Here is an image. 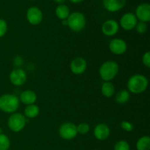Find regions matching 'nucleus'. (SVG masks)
Returning <instances> with one entry per match:
<instances>
[{
	"mask_svg": "<svg viewBox=\"0 0 150 150\" xmlns=\"http://www.w3.org/2000/svg\"><path fill=\"white\" fill-rule=\"evenodd\" d=\"M27 21L33 26L40 24L43 19V13L42 10L36 6H32L26 10V14Z\"/></svg>",
	"mask_w": 150,
	"mask_h": 150,
	"instance_id": "nucleus-7",
	"label": "nucleus"
},
{
	"mask_svg": "<svg viewBox=\"0 0 150 150\" xmlns=\"http://www.w3.org/2000/svg\"><path fill=\"white\" fill-rule=\"evenodd\" d=\"M138 19L133 13H126L122 15L120 20V26L125 31H131L135 29L138 23Z\"/></svg>",
	"mask_w": 150,
	"mask_h": 150,
	"instance_id": "nucleus-9",
	"label": "nucleus"
},
{
	"mask_svg": "<svg viewBox=\"0 0 150 150\" xmlns=\"http://www.w3.org/2000/svg\"><path fill=\"white\" fill-rule=\"evenodd\" d=\"M69 1L72 3H74V4H79V3H81L82 2V1H83L84 0H69Z\"/></svg>",
	"mask_w": 150,
	"mask_h": 150,
	"instance_id": "nucleus-29",
	"label": "nucleus"
},
{
	"mask_svg": "<svg viewBox=\"0 0 150 150\" xmlns=\"http://www.w3.org/2000/svg\"><path fill=\"white\" fill-rule=\"evenodd\" d=\"M94 136L99 141H105L109 137L111 130L106 124L100 123L95 127L93 130Z\"/></svg>",
	"mask_w": 150,
	"mask_h": 150,
	"instance_id": "nucleus-15",
	"label": "nucleus"
},
{
	"mask_svg": "<svg viewBox=\"0 0 150 150\" xmlns=\"http://www.w3.org/2000/svg\"><path fill=\"white\" fill-rule=\"evenodd\" d=\"M54 2L57 3L58 4H64L65 0H54Z\"/></svg>",
	"mask_w": 150,
	"mask_h": 150,
	"instance_id": "nucleus-30",
	"label": "nucleus"
},
{
	"mask_svg": "<svg viewBox=\"0 0 150 150\" xmlns=\"http://www.w3.org/2000/svg\"><path fill=\"white\" fill-rule=\"evenodd\" d=\"M59 135L64 140L70 141L75 139L78 135L76 125L70 122L63 123L59 128Z\"/></svg>",
	"mask_w": 150,
	"mask_h": 150,
	"instance_id": "nucleus-6",
	"label": "nucleus"
},
{
	"mask_svg": "<svg viewBox=\"0 0 150 150\" xmlns=\"http://www.w3.org/2000/svg\"><path fill=\"white\" fill-rule=\"evenodd\" d=\"M70 68L73 74H83L87 68V62H86V59L83 57H76L70 62Z\"/></svg>",
	"mask_w": 150,
	"mask_h": 150,
	"instance_id": "nucleus-13",
	"label": "nucleus"
},
{
	"mask_svg": "<svg viewBox=\"0 0 150 150\" xmlns=\"http://www.w3.org/2000/svg\"><path fill=\"white\" fill-rule=\"evenodd\" d=\"M67 26L75 32H81L84 29L86 24V16L83 13L75 11L70 13L69 17L67 18Z\"/></svg>",
	"mask_w": 150,
	"mask_h": 150,
	"instance_id": "nucleus-4",
	"label": "nucleus"
},
{
	"mask_svg": "<svg viewBox=\"0 0 150 150\" xmlns=\"http://www.w3.org/2000/svg\"><path fill=\"white\" fill-rule=\"evenodd\" d=\"M142 63L144 66L146 67L149 68L150 67V52L149 51H146L142 56Z\"/></svg>",
	"mask_w": 150,
	"mask_h": 150,
	"instance_id": "nucleus-28",
	"label": "nucleus"
},
{
	"mask_svg": "<svg viewBox=\"0 0 150 150\" xmlns=\"http://www.w3.org/2000/svg\"><path fill=\"white\" fill-rule=\"evenodd\" d=\"M19 100L22 103L25 104L26 105H32V104H35V102L37 101V97L36 93L34 91L29 90H24L21 93L20 96H19Z\"/></svg>",
	"mask_w": 150,
	"mask_h": 150,
	"instance_id": "nucleus-16",
	"label": "nucleus"
},
{
	"mask_svg": "<svg viewBox=\"0 0 150 150\" xmlns=\"http://www.w3.org/2000/svg\"><path fill=\"white\" fill-rule=\"evenodd\" d=\"M149 81L147 78L142 74H135L129 78L127 82V91L134 95H139L147 89Z\"/></svg>",
	"mask_w": 150,
	"mask_h": 150,
	"instance_id": "nucleus-1",
	"label": "nucleus"
},
{
	"mask_svg": "<svg viewBox=\"0 0 150 150\" xmlns=\"http://www.w3.org/2000/svg\"><path fill=\"white\" fill-rule=\"evenodd\" d=\"M137 150H150V137L148 136H142L138 139L136 144Z\"/></svg>",
	"mask_w": 150,
	"mask_h": 150,
	"instance_id": "nucleus-20",
	"label": "nucleus"
},
{
	"mask_svg": "<svg viewBox=\"0 0 150 150\" xmlns=\"http://www.w3.org/2000/svg\"><path fill=\"white\" fill-rule=\"evenodd\" d=\"M119 29H120V24L114 19L106 20L101 26V31L103 34L108 37H112L117 35V32H119Z\"/></svg>",
	"mask_w": 150,
	"mask_h": 150,
	"instance_id": "nucleus-11",
	"label": "nucleus"
},
{
	"mask_svg": "<svg viewBox=\"0 0 150 150\" xmlns=\"http://www.w3.org/2000/svg\"><path fill=\"white\" fill-rule=\"evenodd\" d=\"M101 93L105 98H111L115 95V86L111 81H105L101 86Z\"/></svg>",
	"mask_w": 150,
	"mask_h": 150,
	"instance_id": "nucleus-18",
	"label": "nucleus"
},
{
	"mask_svg": "<svg viewBox=\"0 0 150 150\" xmlns=\"http://www.w3.org/2000/svg\"><path fill=\"white\" fill-rule=\"evenodd\" d=\"M20 106V100L17 96L13 94H4L0 96V111L6 114L16 112Z\"/></svg>",
	"mask_w": 150,
	"mask_h": 150,
	"instance_id": "nucleus-2",
	"label": "nucleus"
},
{
	"mask_svg": "<svg viewBox=\"0 0 150 150\" xmlns=\"http://www.w3.org/2000/svg\"><path fill=\"white\" fill-rule=\"evenodd\" d=\"M127 0H103V7L110 13H117L125 7Z\"/></svg>",
	"mask_w": 150,
	"mask_h": 150,
	"instance_id": "nucleus-14",
	"label": "nucleus"
},
{
	"mask_svg": "<svg viewBox=\"0 0 150 150\" xmlns=\"http://www.w3.org/2000/svg\"><path fill=\"white\" fill-rule=\"evenodd\" d=\"M121 127L123 130H125V131H126V132L133 131V128H134V127H133V125L130 122L126 121V120L122 122Z\"/></svg>",
	"mask_w": 150,
	"mask_h": 150,
	"instance_id": "nucleus-27",
	"label": "nucleus"
},
{
	"mask_svg": "<svg viewBox=\"0 0 150 150\" xmlns=\"http://www.w3.org/2000/svg\"><path fill=\"white\" fill-rule=\"evenodd\" d=\"M135 16L138 21L147 23L150 21V4L149 3H142L136 7Z\"/></svg>",
	"mask_w": 150,
	"mask_h": 150,
	"instance_id": "nucleus-12",
	"label": "nucleus"
},
{
	"mask_svg": "<svg viewBox=\"0 0 150 150\" xmlns=\"http://www.w3.org/2000/svg\"><path fill=\"white\" fill-rule=\"evenodd\" d=\"M10 147V140L4 133H0V150H8Z\"/></svg>",
	"mask_w": 150,
	"mask_h": 150,
	"instance_id": "nucleus-22",
	"label": "nucleus"
},
{
	"mask_svg": "<svg viewBox=\"0 0 150 150\" xmlns=\"http://www.w3.org/2000/svg\"><path fill=\"white\" fill-rule=\"evenodd\" d=\"M77 127L78 133H80L81 135L87 134L90 130V126L86 122H81L79 125H76Z\"/></svg>",
	"mask_w": 150,
	"mask_h": 150,
	"instance_id": "nucleus-24",
	"label": "nucleus"
},
{
	"mask_svg": "<svg viewBox=\"0 0 150 150\" xmlns=\"http://www.w3.org/2000/svg\"><path fill=\"white\" fill-rule=\"evenodd\" d=\"M29 1H34V0H29Z\"/></svg>",
	"mask_w": 150,
	"mask_h": 150,
	"instance_id": "nucleus-32",
	"label": "nucleus"
},
{
	"mask_svg": "<svg viewBox=\"0 0 150 150\" xmlns=\"http://www.w3.org/2000/svg\"><path fill=\"white\" fill-rule=\"evenodd\" d=\"M7 23L5 20L0 18V38L4 37L7 32Z\"/></svg>",
	"mask_w": 150,
	"mask_h": 150,
	"instance_id": "nucleus-26",
	"label": "nucleus"
},
{
	"mask_svg": "<svg viewBox=\"0 0 150 150\" xmlns=\"http://www.w3.org/2000/svg\"><path fill=\"white\" fill-rule=\"evenodd\" d=\"M130 98V94L126 89L120 90L116 94L115 100L119 104H125L129 101Z\"/></svg>",
	"mask_w": 150,
	"mask_h": 150,
	"instance_id": "nucleus-21",
	"label": "nucleus"
},
{
	"mask_svg": "<svg viewBox=\"0 0 150 150\" xmlns=\"http://www.w3.org/2000/svg\"><path fill=\"white\" fill-rule=\"evenodd\" d=\"M110 51L115 55H122L127 51V42L121 38H114L108 45Z\"/></svg>",
	"mask_w": 150,
	"mask_h": 150,
	"instance_id": "nucleus-10",
	"label": "nucleus"
},
{
	"mask_svg": "<svg viewBox=\"0 0 150 150\" xmlns=\"http://www.w3.org/2000/svg\"><path fill=\"white\" fill-rule=\"evenodd\" d=\"M95 150H97V149H95Z\"/></svg>",
	"mask_w": 150,
	"mask_h": 150,
	"instance_id": "nucleus-33",
	"label": "nucleus"
},
{
	"mask_svg": "<svg viewBox=\"0 0 150 150\" xmlns=\"http://www.w3.org/2000/svg\"><path fill=\"white\" fill-rule=\"evenodd\" d=\"M62 24L64 25V26H67V19H66V20H62Z\"/></svg>",
	"mask_w": 150,
	"mask_h": 150,
	"instance_id": "nucleus-31",
	"label": "nucleus"
},
{
	"mask_svg": "<svg viewBox=\"0 0 150 150\" xmlns=\"http://www.w3.org/2000/svg\"><path fill=\"white\" fill-rule=\"evenodd\" d=\"M147 24L146 23H144V22L142 21H138L137 24H136V27H135L134 29H136V32L140 35H143L145 32L147 31Z\"/></svg>",
	"mask_w": 150,
	"mask_h": 150,
	"instance_id": "nucleus-25",
	"label": "nucleus"
},
{
	"mask_svg": "<svg viewBox=\"0 0 150 150\" xmlns=\"http://www.w3.org/2000/svg\"><path fill=\"white\" fill-rule=\"evenodd\" d=\"M120 70L118 63L113 60L105 62L100 65L99 69V74L104 81H111L115 79Z\"/></svg>",
	"mask_w": 150,
	"mask_h": 150,
	"instance_id": "nucleus-3",
	"label": "nucleus"
},
{
	"mask_svg": "<svg viewBox=\"0 0 150 150\" xmlns=\"http://www.w3.org/2000/svg\"><path fill=\"white\" fill-rule=\"evenodd\" d=\"M40 114V108L36 104L26 105L24 108V117L27 119L36 118Z\"/></svg>",
	"mask_w": 150,
	"mask_h": 150,
	"instance_id": "nucleus-19",
	"label": "nucleus"
},
{
	"mask_svg": "<svg viewBox=\"0 0 150 150\" xmlns=\"http://www.w3.org/2000/svg\"><path fill=\"white\" fill-rule=\"evenodd\" d=\"M9 79L12 84L14 86H22L26 83L27 80V75L26 71L20 67L15 68L10 72L9 75Z\"/></svg>",
	"mask_w": 150,
	"mask_h": 150,
	"instance_id": "nucleus-8",
	"label": "nucleus"
},
{
	"mask_svg": "<svg viewBox=\"0 0 150 150\" xmlns=\"http://www.w3.org/2000/svg\"><path fill=\"white\" fill-rule=\"evenodd\" d=\"M70 14V10L67 5L64 4H58L55 9V15L61 21L66 20Z\"/></svg>",
	"mask_w": 150,
	"mask_h": 150,
	"instance_id": "nucleus-17",
	"label": "nucleus"
},
{
	"mask_svg": "<svg viewBox=\"0 0 150 150\" xmlns=\"http://www.w3.org/2000/svg\"><path fill=\"white\" fill-rule=\"evenodd\" d=\"M26 124V118L21 113L15 112L11 114L7 120V126L11 131L18 133L25 127Z\"/></svg>",
	"mask_w": 150,
	"mask_h": 150,
	"instance_id": "nucleus-5",
	"label": "nucleus"
},
{
	"mask_svg": "<svg viewBox=\"0 0 150 150\" xmlns=\"http://www.w3.org/2000/svg\"><path fill=\"white\" fill-rule=\"evenodd\" d=\"M114 150H130V146L125 140H120L115 144Z\"/></svg>",
	"mask_w": 150,
	"mask_h": 150,
	"instance_id": "nucleus-23",
	"label": "nucleus"
}]
</instances>
